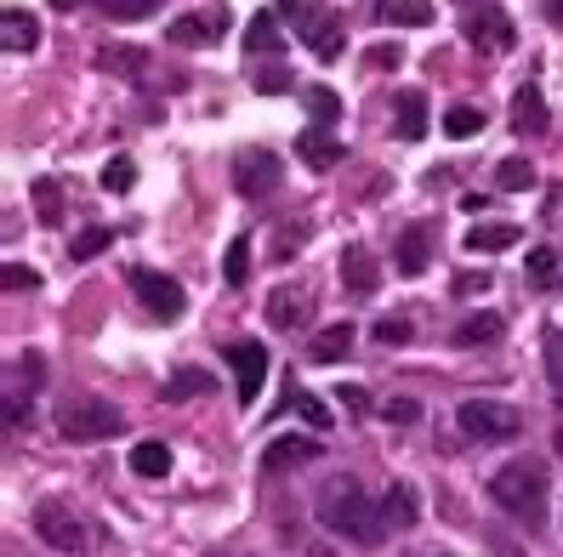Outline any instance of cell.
I'll return each mask as SVG.
<instances>
[{
    "mask_svg": "<svg viewBox=\"0 0 563 557\" xmlns=\"http://www.w3.org/2000/svg\"><path fill=\"white\" fill-rule=\"evenodd\" d=\"M314 512H319L325 529H336V535H347L358 546H376L381 535H388V512H381V500H370L353 478H330V484L319 490Z\"/></svg>",
    "mask_w": 563,
    "mask_h": 557,
    "instance_id": "6da1fadb",
    "label": "cell"
},
{
    "mask_svg": "<svg viewBox=\"0 0 563 557\" xmlns=\"http://www.w3.org/2000/svg\"><path fill=\"white\" fill-rule=\"evenodd\" d=\"M490 500L501 506L506 518H518L529 529H541L547 523V467L541 461H506L495 478H490Z\"/></svg>",
    "mask_w": 563,
    "mask_h": 557,
    "instance_id": "7a4b0ae2",
    "label": "cell"
},
{
    "mask_svg": "<svg viewBox=\"0 0 563 557\" xmlns=\"http://www.w3.org/2000/svg\"><path fill=\"white\" fill-rule=\"evenodd\" d=\"M455 426L467 438H478V444H501V438H518L524 416L512 410V404H495V398H467L455 410Z\"/></svg>",
    "mask_w": 563,
    "mask_h": 557,
    "instance_id": "3957f363",
    "label": "cell"
},
{
    "mask_svg": "<svg viewBox=\"0 0 563 557\" xmlns=\"http://www.w3.org/2000/svg\"><path fill=\"white\" fill-rule=\"evenodd\" d=\"M125 426V416L114 410V404H102V398H81V404H69V410L58 416V433L69 444H102V438H114Z\"/></svg>",
    "mask_w": 563,
    "mask_h": 557,
    "instance_id": "277c9868",
    "label": "cell"
},
{
    "mask_svg": "<svg viewBox=\"0 0 563 557\" xmlns=\"http://www.w3.org/2000/svg\"><path fill=\"white\" fill-rule=\"evenodd\" d=\"M222 359H228V370H234L240 404L250 410V404L262 398V387H268V347H262V342H250V336H240V342H228V347H222Z\"/></svg>",
    "mask_w": 563,
    "mask_h": 557,
    "instance_id": "5b68a950",
    "label": "cell"
},
{
    "mask_svg": "<svg viewBox=\"0 0 563 557\" xmlns=\"http://www.w3.org/2000/svg\"><path fill=\"white\" fill-rule=\"evenodd\" d=\"M132 290L154 319H183V308H188L183 285H176L171 273H154V268H132Z\"/></svg>",
    "mask_w": 563,
    "mask_h": 557,
    "instance_id": "8992f818",
    "label": "cell"
},
{
    "mask_svg": "<svg viewBox=\"0 0 563 557\" xmlns=\"http://www.w3.org/2000/svg\"><path fill=\"white\" fill-rule=\"evenodd\" d=\"M279 176H285V165H279V154H268V148H245L234 160V188L245 199H268L279 188Z\"/></svg>",
    "mask_w": 563,
    "mask_h": 557,
    "instance_id": "52a82bcc",
    "label": "cell"
},
{
    "mask_svg": "<svg viewBox=\"0 0 563 557\" xmlns=\"http://www.w3.org/2000/svg\"><path fill=\"white\" fill-rule=\"evenodd\" d=\"M35 535H40L46 546H58V552H86V529H81V518H74L69 506H58V500L35 506Z\"/></svg>",
    "mask_w": 563,
    "mask_h": 557,
    "instance_id": "ba28073f",
    "label": "cell"
},
{
    "mask_svg": "<svg viewBox=\"0 0 563 557\" xmlns=\"http://www.w3.org/2000/svg\"><path fill=\"white\" fill-rule=\"evenodd\" d=\"M302 40H307V52H314L319 63H336L342 58V46H347V29H342V17L336 12H314L307 7V17L296 23Z\"/></svg>",
    "mask_w": 563,
    "mask_h": 557,
    "instance_id": "9c48e42d",
    "label": "cell"
},
{
    "mask_svg": "<svg viewBox=\"0 0 563 557\" xmlns=\"http://www.w3.org/2000/svg\"><path fill=\"white\" fill-rule=\"evenodd\" d=\"M467 40L478 46V52H512V17L501 12V7H478L473 17H467Z\"/></svg>",
    "mask_w": 563,
    "mask_h": 557,
    "instance_id": "30bf717a",
    "label": "cell"
},
{
    "mask_svg": "<svg viewBox=\"0 0 563 557\" xmlns=\"http://www.w3.org/2000/svg\"><path fill=\"white\" fill-rule=\"evenodd\" d=\"M512 125H518V137H541L547 125H552L541 86H518V97H512Z\"/></svg>",
    "mask_w": 563,
    "mask_h": 557,
    "instance_id": "8fae6325",
    "label": "cell"
},
{
    "mask_svg": "<svg viewBox=\"0 0 563 557\" xmlns=\"http://www.w3.org/2000/svg\"><path fill=\"white\" fill-rule=\"evenodd\" d=\"M336 273H342V285H347L353 296H370V290H376V278H381V273H376V257H370L365 245H347V250H342V262H336Z\"/></svg>",
    "mask_w": 563,
    "mask_h": 557,
    "instance_id": "7c38bea8",
    "label": "cell"
},
{
    "mask_svg": "<svg viewBox=\"0 0 563 557\" xmlns=\"http://www.w3.org/2000/svg\"><path fill=\"white\" fill-rule=\"evenodd\" d=\"M35 46H40V23L29 12L17 7L0 12V52H35Z\"/></svg>",
    "mask_w": 563,
    "mask_h": 557,
    "instance_id": "4fadbf2b",
    "label": "cell"
},
{
    "mask_svg": "<svg viewBox=\"0 0 563 557\" xmlns=\"http://www.w3.org/2000/svg\"><path fill=\"white\" fill-rule=\"evenodd\" d=\"M302 461H319V438H273L262 449L268 472H285V467H302Z\"/></svg>",
    "mask_w": 563,
    "mask_h": 557,
    "instance_id": "5bb4252c",
    "label": "cell"
},
{
    "mask_svg": "<svg viewBox=\"0 0 563 557\" xmlns=\"http://www.w3.org/2000/svg\"><path fill=\"white\" fill-rule=\"evenodd\" d=\"M296 154H302L307 165H314V171H330V165H336V160H342V143H336V137H330V132H325V125H307V132L296 137Z\"/></svg>",
    "mask_w": 563,
    "mask_h": 557,
    "instance_id": "9a60e30c",
    "label": "cell"
},
{
    "mask_svg": "<svg viewBox=\"0 0 563 557\" xmlns=\"http://www.w3.org/2000/svg\"><path fill=\"white\" fill-rule=\"evenodd\" d=\"M393 257H399V273H409V278L427 273V262H432V234H427V227H404Z\"/></svg>",
    "mask_w": 563,
    "mask_h": 557,
    "instance_id": "2e32d148",
    "label": "cell"
},
{
    "mask_svg": "<svg viewBox=\"0 0 563 557\" xmlns=\"http://www.w3.org/2000/svg\"><path fill=\"white\" fill-rule=\"evenodd\" d=\"M393 125H399L404 143H421V137H427V97H421V91H399Z\"/></svg>",
    "mask_w": 563,
    "mask_h": 557,
    "instance_id": "e0dca14e",
    "label": "cell"
},
{
    "mask_svg": "<svg viewBox=\"0 0 563 557\" xmlns=\"http://www.w3.org/2000/svg\"><path fill=\"white\" fill-rule=\"evenodd\" d=\"M381 512H388V529H416L421 523V500L409 484H393L388 495H381Z\"/></svg>",
    "mask_w": 563,
    "mask_h": 557,
    "instance_id": "ac0fdd59",
    "label": "cell"
},
{
    "mask_svg": "<svg viewBox=\"0 0 563 557\" xmlns=\"http://www.w3.org/2000/svg\"><path fill=\"white\" fill-rule=\"evenodd\" d=\"M376 17L381 23H399V29H427L432 7H427V0H376Z\"/></svg>",
    "mask_w": 563,
    "mask_h": 557,
    "instance_id": "d6986e66",
    "label": "cell"
},
{
    "mask_svg": "<svg viewBox=\"0 0 563 557\" xmlns=\"http://www.w3.org/2000/svg\"><path fill=\"white\" fill-rule=\"evenodd\" d=\"M501 313H467V319H461L455 324V342L461 347H490V342H501Z\"/></svg>",
    "mask_w": 563,
    "mask_h": 557,
    "instance_id": "ffe728a7",
    "label": "cell"
},
{
    "mask_svg": "<svg viewBox=\"0 0 563 557\" xmlns=\"http://www.w3.org/2000/svg\"><path fill=\"white\" fill-rule=\"evenodd\" d=\"M307 308H314V296H296V290H273V301H268V324H279V331H296V324L307 319Z\"/></svg>",
    "mask_w": 563,
    "mask_h": 557,
    "instance_id": "44dd1931",
    "label": "cell"
},
{
    "mask_svg": "<svg viewBox=\"0 0 563 557\" xmlns=\"http://www.w3.org/2000/svg\"><path fill=\"white\" fill-rule=\"evenodd\" d=\"M245 52H256V58H273V52H279V12H256V17H250Z\"/></svg>",
    "mask_w": 563,
    "mask_h": 557,
    "instance_id": "7402d4cb",
    "label": "cell"
},
{
    "mask_svg": "<svg viewBox=\"0 0 563 557\" xmlns=\"http://www.w3.org/2000/svg\"><path fill=\"white\" fill-rule=\"evenodd\" d=\"M132 472H137V478H166V472H171V449H166L160 438H143V444L132 449Z\"/></svg>",
    "mask_w": 563,
    "mask_h": 557,
    "instance_id": "603a6c76",
    "label": "cell"
},
{
    "mask_svg": "<svg viewBox=\"0 0 563 557\" xmlns=\"http://www.w3.org/2000/svg\"><path fill=\"white\" fill-rule=\"evenodd\" d=\"M347 352H353V324H330V331L314 336V359L319 364H336V359H347Z\"/></svg>",
    "mask_w": 563,
    "mask_h": 557,
    "instance_id": "cb8c5ba5",
    "label": "cell"
},
{
    "mask_svg": "<svg viewBox=\"0 0 563 557\" xmlns=\"http://www.w3.org/2000/svg\"><path fill=\"white\" fill-rule=\"evenodd\" d=\"M518 245V227L512 222H490V227H473L467 234V250H512Z\"/></svg>",
    "mask_w": 563,
    "mask_h": 557,
    "instance_id": "d4e9b609",
    "label": "cell"
},
{
    "mask_svg": "<svg viewBox=\"0 0 563 557\" xmlns=\"http://www.w3.org/2000/svg\"><path fill=\"white\" fill-rule=\"evenodd\" d=\"M302 103H307V114H314V125L342 120V97L330 91V86H307V91H302Z\"/></svg>",
    "mask_w": 563,
    "mask_h": 557,
    "instance_id": "484cf974",
    "label": "cell"
},
{
    "mask_svg": "<svg viewBox=\"0 0 563 557\" xmlns=\"http://www.w3.org/2000/svg\"><path fill=\"white\" fill-rule=\"evenodd\" d=\"M91 7L102 12V17H114V23H143L160 0H91Z\"/></svg>",
    "mask_w": 563,
    "mask_h": 557,
    "instance_id": "4316f807",
    "label": "cell"
},
{
    "mask_svg": "<svg viewBox=\"0 0 563 557\" xmlns=\"http://www.w3.org/2000/svg\"><path fill=\"white\" fill-rule=\"evenodd\" d=\"M109 245H114L109 227H86V234H74V239H69V257H74V262H91V257H102Z\"/></svg>",
    "mask_w": 563,
    "mask_h": 557,
    "instance_id": "83f0119b",
    "label": "cell"
},
{
    "mask_svg": "<svg viewBox=\"0 0 563 557\" xmlns=\"http://www.w3.org/2000/svg\"><path fill=\"white\" fill-rule=\"evenodd\" d=\"M222 278H228L234 290L250 278V239H234V245H228V257H222Z\"/></svg>",
    "mask_w": 563,
    "mask_h": 557,
    "instance_id": "f1b7e54d",
    "label": "cell"
},
{
    "mask_svg": "<svg viewBox=\"0 0 563 557\" xmlns=\"http://www.w3.org/2000/svg\"><path fill=\"white\" fill-rule=\"evenodd\" d=\"M194 393H211V375L205 370H176L171 382H166V398L176 404V398H194Z\"/></svg>",
    "mask_w": 563,
    "mask_h": 557,
    "instance_id": "f546056e",
    "label": "cell"
},
{
    "mask_svg": "<svg viewBox=\"0 0 563 557\" xmlns=\"http://www.w3.org/2000/svg\"><path fill=\"white\" fill-rule=\"evenodd\" d=\"M495 183H501V188H512V194H524V188L535 183V165H529L524 154H512V160H501V171H495Z\"/></svg>",
    "mask_w": 563,
    "mask_h": 557,
    "instance_id": "4dcf8cb0",
    "label": "cell"
},
{
    "mask_svg": "<svg viewBox=\"0 0 563 557\" xmlns=\"http://www.w3.org/2000/svg\"><path fill=\"white\" fill-rule=\"evenodd\" d=\"M35 216H40V222H51V227L63 222V194H58V183H46V176L35 183Z\"/></svg>",
    "mask_w": 563,
    "mask_h": 557,
    "instance_id": "1f68e13d",
    "label": "cell"
},
{
    "mask_svg": "<svg viewBox=\"0 0 563 557\" xmlns=\"http://www.w3.org/2000/svg\"><path fill=\"white\" fill-rule=\"evenodd\" d=\"M102 69H120V74H143L148 58H143V46H109L102 52Z\"/></svg>",
    "mask_w": 563,
    "mask_h": 557,
    "instance_id": "d6a6232c",
    "label": "cell"
},
{
    "mask_svg": "<svg viewBox=\"0 0 563 557\" xmlns=\"http://www.w3.org/2000/svg\"><path fill=\"white\" fill-rule=\"evenodd\" d=\"M205 35H217V23H205V17H176L171 23V46H194Z\"/></svg>",
    "mask_w": 563,
    "mask_h": 557,
    "instance_id": "836d02e7",
    "label": "cell"
},
{
    "mask_svg": "<svg viewBox=\"0 0 563 557\" xmlns=\"http://www.w3.org/2000/svg\"><path fill=\"white\" fill-rule=\"evenodd\" d=\"M444 132H450V137H473V132H484V109H450V114H444Z\"/></svg>",
    "mask_w": 563,
    "mask_h": 557,
    "instance_id": "e575fe53",
    "label": "cell"
},
{
    "mask_svg": "<svg viewBox=\"0 0 563 557\" xmlns=\"http://www.w3.org/2000/svg\"><path fill=\"white\" fill-rule=\"evenodd\" d=\"M132 183H137V165L132 160H109V165H102V188H109V194L132 188Z\"/></svg>",
    "mask_w": 563,
    "mask_h": 557,
    "instance_id": "d590c367",
    "label": "cell"
},
{
    "mask_svg": "<svg viewBox=\"0 0 563 557\" xmlns=\"http://www.w3.org/2000/svg\"><path fill=\"white\" fill-rule=\"evenodd\" d=\"M409 336H416V324H409V319H381V324H376V342H381V347H404Z\"/></svg>",
    "mask_w": 563,
    "mask_h": 557,
    "instance_id": "8d00e7d4",
    "label": "cell"
},
{
    "mask_svg": "<svg viewBox=\"0 0 563 557\" xmlns=\"http://www.w3.org/2000/svg\"><path fill=\"white\" fill-rule=\"evenodd\" d=\"M296 410H302V421L314 426V433H325V426L336 421V416H330V410H325V404H319L314 393H296Z\"/></svg>",
    "mask_w": 563,
    "mask_h": 557,
    "instance_id": "74e56055",
    "label": "cell"
},
{
    "mask_svg": "<svg viewBox=\"0 0 563 557\" xmlns=\"http://www.w3.org/2000/svg\"><path fill=\"white\" fill-rule=\"evenodd\" d=\"M381 416H388L393 426H409V421H421V404L416 398H388V410H381Z\"/></svg>",
    "mask_w": 563,
    "mask_h": 557,
    "instance_id": "f35d334b",
    "label": "cell"
},
{
    "mask_svg": "<svg viewBox=\"0 0 563 557\" xmlns=\"http://www.w3.org/2000/svg\"><path fill=\"white\" fill-rule=\"evenodd\" d=\"M35 268H23V262H7V273H0V285H7V290H35Z\"/></svg>",
    "mask_w": 563,
    "mask_h": 557,
    "instance_id": "ab89813d",
    "label": "cell"
},
{
    "mask_svg": "<svg viewBox=\"0 0 563 557\" xmlns=\"http://www.w3.org/2000/svg\"><path fill=\"white\" fill-rule=\"evenodd\" d=\"M547 370L552 382H563V331H547Z\"/></svg>",
    "mask_w": 563,
    "mask_h": 557,
    "instance_id": "60d3db41",
    "label": "cell"
},
{
    "mask_svg": "<svg viewBox=\"0 0 563 557\" xmlns=\"http://www.w3.org/2000/svg\"><path fill=\"white\" fill-rule=\"evenodd\" d=\"M256 91H291V74L285 69H262L256 74Z\"/></svg>",
    "mask_w": 563,
    "mask_h": 557,
    "instance_id": "b9f144b4",
    "label": "cell"
},
{
    "mask_svg": "<svg viewBox=\"0 0 563 557\" xmlns=\"http://www.w3.org/2000/svg\"><path fill=\"white\" fill-rule=\"evenodd\" d=\"M342 404H347L353 416H365V410H370V393L358 387V382H347V387H342Z\"/></svg>",
    "mask_w": 563,
    "mask_h": 557,
    "instance_id": "7bdbcfd3",
    "label": "cell"
},
{
    "mask_svg": "<svg viewBox=\"0 0 563 557\" xmlns=\"http://www.w3.org/2000/svg\"><path fill=\"white\" fill-rule=\"evenodd\" d=\"M524 268H529L535 278H552V250H529V257H524Z\"/></svg>",
    "mask_w": 563,
    "mask_h": 557,
    "instance_id": "ee69618b",
    "label": "cell"
},
{
    "mask_svg": "<svg viewBox=\"0 0 563 557\" xmlns=\"http://www.w3.org/2000/svg\"><path fill=\"white\" fill-rule=\"evenodd\" d=\"M370 63H376V69H399V46H393V40H388V46H376Z\"/></svg>",
    "mask_w": 563,
    "mask_h": 557,
    "instance_id": "f6af8a7d",
    "label": "cell"
},
{
    "mask_svg": "<svg viewBox=\"0 0 563 557\" xmlns=\"http://www.w3.org/2000/svg\"><path fill=\"white\" fill-rule=\"evenodd\" d=\"M484 285H490V273H461V278H455L461 296H473V290H484Z\"/></svg>",
    "mask_w": 563,
    "mask_h": 557,
    "instance_id": "bcb514c9",
    "label": "cell"
},
{
    "mask_svg": "<svg viewBox=\"0 0 563 557\" xmlns=\"http://www.w3.org/2000/svg\"><path fill=\"white\" fill-rule=\"evenodd\" d=\"M547 23H552V29H563V0H547Z\"/></svg>",
    "mask_w": 563,
    "mask_h": 557,
    "instance_id": "7dc6e473",
    "label": "cell"
},
{
    "mask_svg": "<svg viewBox=\"0 0 563 557\" xmlns=\"http://www.w3.org/2000/svg\"><path fill=\"white\" fill-rule=\"evenodd\" d=\"M552 449H558V455H563V426H558V438H552Z\"/></svg>",
    "mask_w": 563,
    "mask_h": 557,
    "instance_id": "c3c4849f",
    "label": "cell"
},
{
    "mask_svg": "<svg viewBox=\"0 0 563 557\" xmlns=\"http://www.w3.org/2000/svg\"><path fill=\"white\" fill-rule=\"evenodd\" d=\"M552 398H558V404H563V382H552Z\"/></svg>",
    "mask_w": 563,
    "mask_h": 557,
    "instance_id": "681fc988",
    "label": "cell"
}]
</instances>
